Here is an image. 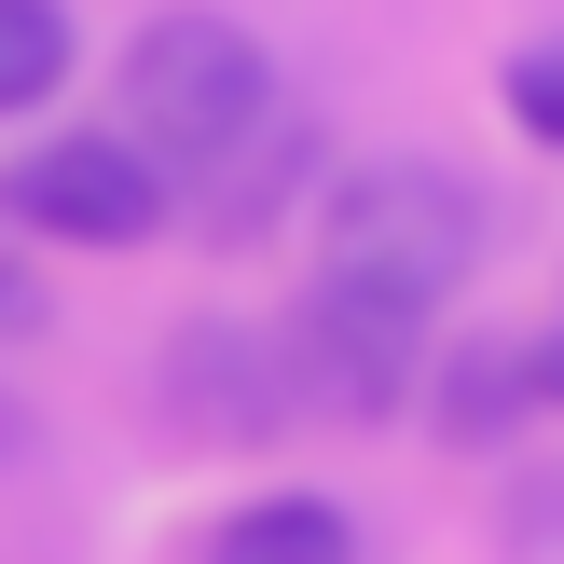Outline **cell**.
I'll return each mask as SVG.
<instances>
[{
    "label": "cell",
    "instance_id": "obj_6",
    "mask_svg": "<svg viewBox=\"0 0 564 564\" xmlns=\"http://www.w3.org/2000/svg\"><path fill=\"white\" fill-rule=\"evenodd\" d=\"M207 564H358V523L290 482V496H248V510L207 538Z\"/></svg>",
    "mask_w": 564,
    "mask_h": 564
},
{
    "label": "cell",
    "instance_id": "obj_2",
    "mask_svg": "<svg viewBox=\"0 0 564 564\" xmlns=\"http://www.w3.org/2000/svg\"><path fill=\"white\" fill-rule=\"evenodd\" d=\"M262 110H275V55L235 14H207V0H180V14H152L124 42V138L165 180L180 165H235L262 138Z\"/></svg>",
    "mask_w": 564,
    "mask_h": 564
},
{
    "label": "cell",
    "instance_id": "obj_3",
    "mask_svg": "<svg viewBox=\"0 0 564 564\" xmlns=\"http://www.w3.org/2000/svg\"><path fill=\"white\" fill-rule=\"evenodd\" d=\"M0 220L42 248H152L180 220V180L138 152L124 124H69V138H28L0 165Z\"/></svg>",
    "mask_w": 564,
    "mask_h": 564
},
{
    "label": "cell",
    "instance_id": "obj_7",
    "mask_svg": "<svg viewBox=\"0 0 564 564\" xmlns=\"http://www.w3.org/2000/svg\"><path fill=\"white\" fill-rule=\"evenodd\" d=\"M69 83V0H0V124Z\"/></svg>",
    "mask_w": 564,
    "mask_h": 564
},
{
    "label": "cell",
    "instance_id": "obj_1",
    "mask_svg": "<svg viewBox=\"0 0 564 564\" xmlns=\"http://www.w3.org/2000/svg\"><path fill=\"white\" fill-rule=\"evenodd\" d=\"M482 275V193L455 180V165H358L345 193H330V220H317V290H345V303H386V317H413L427 330L441 303Z\"/></svg>",
    "mask_w": 564,
    "mask_h": 564
},
{
    "label": "cell",
    "instance_id": "obj_8",
    "mask_svg": "<svg viewBox=\"0 0 564 564\" xmlns=\"http://www.w3.org/2000/svg\"><path fill=\"white\" fill-rule=\"evenodd\" d=\"M496 97H510V124L538 138V152H564V42H523L510 69H496Z\"/></svg>",
    "mask_w": 564,
    "mask_h": 564
},
{
    "label": "cell",
    "instance_id": "obj_4",
    "mask_svg": "<svg viewBox=\"0 0 564 564\" xmlns=\"http://www.w3.org/2000/svg\"><path fill=\"white\" fill-rule=\"evenodd\" d=\"M275 400L330 413V427H372V413L427 400L413 317H386V303H345V290H303V303H290V330H275Z\"/></svg>",
    "mask_w": 564,
    "mask_h": 564
},
{
    "label": "cell",
    "instance_id": "obj_11",
    "mask_svg": "<svg viewBox=\"0 0 564 564\" xmlns=\"http://www.w3.org/2000/svg\"><path fill=\"white\" fill-rule=\"evenodd\" d=\"M551 400H564V345H551Z\"/></svg>",
    "mask_w": 564,
    "mask_h": 564
},
{
    "label": "cell",
    "instance_id": "obj_9",
    "mask_svg": "<svg viewBox=\"0 0 564 564\" xmlns=\"http://www.w3.org/2000/svg\"><path fill=\"white\" fill-rule=\"evenodd\" d=\"M14 330H42V275H28V248L0 235V345H14Z\"/></svg>",
    "mask_w": 564,
    "mask_h": 564
},
{
    "label": "cell",
    "instance_id": "obj_10",
    "mask_svg": "<svg viewBox=\"0 0 564 564\" xmlns=\"http://www.w3.org/2000/svg\"><path fill=\"white\" fill-rule=\"evenodd\" d=\"M14 441H28V427H14V413H0V455H14Z\"/></svg>",
    "mask_w": 564,
    "mask_h": 564
},
{
    "label": "cell",
    "instance_id": "obj_5",
    "mask_svg": "<svg viewBox=\"0 0 564 564\" xmlns=\"http://www.w3.org/2000/svg\"><path fill=\"white\" fill-rule=\"evenodd\" d=\"M551 400V345H455L427 372V413H441V441H468V455H496V441H523V413Z\"/></svg>",
    "mask_w": 564,
    "mask_h": 564
}]
</instances>
